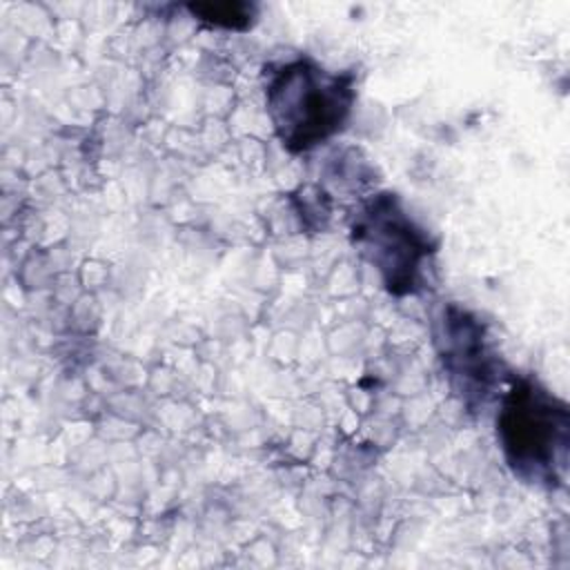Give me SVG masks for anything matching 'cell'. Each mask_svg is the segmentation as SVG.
I'll list each match as a JSON object with an SVG mask.
<instances>
[{"instance_id":"cell-1","label":"cell","mask_w":570,"mask_h":570,"mask_svg":"<svg viewBox=\"0 0 570 570\" xmlns=\"http://www.w3.org/2000/svg\"><path fill=\"white\" fill-rule=\"evenodd\" d=\"M354 87L350 76L298 60L276 71L267 85V111L281 142L305 151L336 134L350 116Z\"/></svg>"},{"instance_id":"cell-2","label":"cell","mask_w":570,"mask_h":570,"mask_svg":"<svg viewBox=\"0 0 570 570\" xmlns=\"http://www.w3.org/2000/svg\"><path fill=\"white\" fill-rule=\"evenodd\" d=\"M568 410L532 383H519L503 401L499 434L510 465L525 479H557L568 452Z\"/></svg>"},{"instance_id":"cell-3","label":"cell","mask_w":570,"mask_h":570,"mask_svg":"<svg viewBox=\"0 0 570 570\" xmlns=\"http://www.w3.org/2000/svg\"><path fill=\"white\" fill-rule=\"evenodd\" d=\"M354 238L394 294L414 292L430 245L392 196L376 198L354 225Z\"/></svg>"},{"instance_id":"cell-4","label":"cell","mask_w":570,"mask_h":570,"mask_svg":"<svg viewBox=\"0 0 570 570\" xmlns=\"http://www.w3.org/2000/svg\"><path fill=\"white\" fill-rule=\"evenodd\" d=\"M189 11L200 20L225 29H245L254 16V9L245 2H203L191 4Z\"/></svg>"}]
</instances>
